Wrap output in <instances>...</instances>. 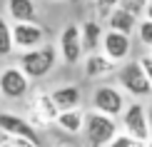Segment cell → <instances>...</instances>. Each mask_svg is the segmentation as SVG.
Returning <instances> with one entry per match:
<instances>
[{"instance_id":"1","label":"cell","mask_w":152,"mask_h":147,"mask_svg":"<svg viewBox=\"0 0 152 147\" xmlns=\"http://www.w3.org/2000/svg\"><path fill=\"white\" fill-rule=\"evenodd\" d=\"M85 137L90 147H110V142L117 137V122L110 115H102L97 110L85 115Z\"/></svg>"},{"instance_id":"2","label":"cell","mask_w":152,"mask_h":147,"mask_svg":"<svg viewBox=\"0 0 152 147\" xmlns=\"http://www.w3.org/2000/svg\"><path fill=\"white\" fill-rule=\"evenodd\" d=\"M55 60H58V50L53 45H40L35 50H25L20 55V67L28 78L40 80L55 67Z\"/></svg>"},{"instance_id":"3","label":"cell","mask_w":152,"mask_h":147,"mask_svg":"<svg viewBox=\"0 0 152 147\" xmlns=\"http://www.w3.org/2000/svg\"><path fill=\"white\" fill-rule=\"evenodd\" d=\"M117 80H120V85H122L130 95H135V97H150L152 95V82L147 80L145 67L140 65V60L122 65L117 70Z\"/></svg>"},{"instance_id":"4","label":"cell","mask_w":152,"mask_h":147,"mask_svg":"<svg viewBox=\"0 0 152 147\" xmlns=\"http://www.w3.org/2000/svg\"><path fill=\"white\" fill-rule=\"evenodd\" d=\"M30 78L23 72L20 65H8L0 70V95L8 100H20L28 95Z\"/></svg>"},{"instance_id":"5","label":"cell","mask_w":152,"mask_h":147,"mask_svg":"<svg viewBox=\"0 0 152 147\" xmlns=\"http://www.w3.org/2000/svg\"><path fill=\"white\" fill-rule=\"evenodd\" d=\"M92 105L97 112L102 115H110V117H117L120 112H125L127 107H125V95L117 90V87L112 85H100L95 87L92 92Z\"/></svg>"},{"instance_id":"6","label":"cell","mask_w":152,"mask_h":147,"mask_svg":"<svg viewBox=\"0 0 152 147\" xmlns=\"http://www.w3.org/2000/svg\"><path fill=\"white\" fill-rule=\"evenodd\" d=\"M58 48H60V55H62V60L67 65L80 62L82 53H85V48H82V28H77V25H65L60 37H58Z\"/></svg>"},{"instance_id":"7","label":"cell","mask_w":152,"mask_h":147,"mask_svg":"<svg viewBox=\"0 0 152 147\" xmlns=\"http://www.w3.org/2000/svg\"><path fill=\"white\" fill-rule=\"evenodd\" d=\"M122 125H125V132L127 135L142 140V142L150 140V117H147V112H145V107L140 102L127 105V110L122 112Z\"/></svg>"},{"instance_id":"8","label":"cell","mask_w":152,"mask_h":147,"mask_svg":"<svg viewBox=\"0 0 152 147\" xmlns=\"http://www.w3.org/2000/svg\"><path fill=\"white\" fill-rule=\"evenodd\" d=\"M0 130L8 137H25V140H33L35 145H40L37 127L28 117H20V115H12V112H0Z\"/></svg>"},{"instance_id":"9","label":"cell","mask_w":152,"mask_h":147,"mask_svg":"<svg viewBox=\"0 0 152 147\" xmlns=\"http://www.w3.org/2000/svg\"><path fill=\"white\" fill-rule=\"evenodd\" d=\"M60 117V107L55 105L53 95L50 92H37L35 100H33V112H30V122H33L35 127H45L50 122H58Z\"/></svg>"},{"instance_id":"10","label":"cell","mask_w":152,"mask_h":147,"mask_svg":"<svg viewBox=\"0 0 152 147\" xmlns=\"http://www.w3.org/2000/svg\"><path fill=\"white\" fill-rule=\"evenodd\" d=\"M12 40H15V48L25 50H35L40 45H45V30L37 23H15L12 25Z\"/></svg>"},{"instance_id":"11","label":"cell","mask_w":152,"mask_h":147,"mask_svg":"<svg viewBox=\"0 0 152 147\" xmlns=\"http://www.w3.org/2000/svg\"><path fill=\"white\" fill-rule=\"evenodd\" d=\"M102 53L110 57V60H127L130 55V35L125 33H117V30H107L105 37H102Z\"/></svg>"},{"instance_id":"12","label":"cell","mask_w":152,"mask_h":147,"mask_svg":"<svg viewBox=\"0 0 152 147\" xmlns=\"http://www.w3.org/2000/svg\"><path fill=\"white\" fill-rule=\"evenodd\" d=\"M117 70V62L110 60L105 53L97 55V53H90L85 57V75L87 78H105V75L115 72Z\"/></svg>"},{"instance_id":"13","label":"cell","mask_w":152,"mask_h":147,"mask_svg":"<svg viewBox=\"0 0 152 147\" xmlns=\"http://www.w3.org/2000/svg\"><path fill=\"white\" fill-rule=\"evenodd\" d=\"M53 100H55V105L60 107V112H65V110H77L80 107V100H82V95H80V87H75V85H62V87H55L53 92Z\"/></svg>"},{"instance_id":"14","label":"cell","mask_w":152,"mask_h":147,"mask_svg":"<svg viewBox=\"0 0 152 147\" xmlns=\"http://www.w3.org/2000/svg\"><path fill=\"white\" fill-rule=\"evenodd\" d=\"M107 25H110V30H117V33L130 35L132 30L137 28V15L120 5V8H115V10H112V15L107 18Z\"/></svg>"},{"instance_id":"15","label":"cell","mask_w":152,"mask_h":147,"mask_svg":"<svg viewBox=\"0 0 152 147\" xmlns=\"http://www.w3.org/2000/svg\"><path fill=\"white\" fill-rule=\"evenodd\" d=\"M105 30L100 28L97 20H85L82 23V48L85 53H97V48L102 45Z\"/></svg>"},{"instance_id":"16","label":"cell","mask_w":152,"mask_h":147,"mask_svg":"<svg viewBox=\"0 0 152 147\" xmlns=\"http://www.w3.org/2000/svg\"><path fill=\"white\" fill-rule=\"evenodd\" d=\"M8 12L15 23H35L37 18L33 0H8Z\"/></svg>"},{"instance_id":"17","label":"cell","mask_w":152,"mask_h":147,"mask_svg":"<svg viewBox=\"0 0 152 147\" xmlns=\"http://www.w3.org/2000/svg\"><path fill=\"white\" fill-rule=\"evenodd\" d=\"M58 125H60L65 132L75 135V132L85 130V115H82V110H65V112H60Z\"/></svg>"},{"instance_id":"18","label":"cell","mask_w":152,"mask_h":147,"mask_svg":"<svg viewBox=\"0 0 152 147\" xmlns=\"http://www.w3.org/2000/svg\"><path fill=\"white\" fill-rule=\"evenodd\" d=\"M15 50V40H12V25H8L5 18H0V57H8Z\"/></svg>"},{"instance_id":"19","label":"cell","mask_w":152,"mask_h":147,"mask_svg":"<svg viewBox=\"0 0 152 147\" xmlns=\"http://www.w3.org/2000/svg\"><path fill=\"white\" fill-rule=\"evenodd\" d=\"M110 147H147V142H142V140H137V137L127 135V132H122V135H117L110 142Z\"/></svg>"},{"instance_id":"20","label":"cell","mask_w":152,"mask_h":147,"mask_svg":"<svg viewBox=\"0 0 152 147\" xmlns=\"http://www.w3.org/2000/svg\"><path fill=\"white\" fill-rule=\"evenodd\" d=\"M137 35H140V42H142V45L152 48V20H150V18H145V20H140V28H137Z\"/></svg>"},{"instance_id":"21","label":"cell","mask_w":152,"mask_h":147,"mask_svg":"<svg viewBox=\"0 0 152 147\" xmlns=\"http://www.w3.org/2000/svg\"><path fill=\"white\" fill-rule=\"evenodd\" d=\"M95 8H97L100 18H110L112 10L120 8V0H95Z\"/></svg>"},{"instance_id":"22","label":"cell","mask_w":152,"mask_h":147,"mask_svg":"<svg viewBox=\"0 0 152 147\" xmlns=\"http://www.w3.org/2000/svg\"><path fill=\"white\" fill-rule=\"evenodd\" d=\"M150 3H152V0H125L122 8H127L130 12H135V15L140 18V12L147 10V8H150Z\"/></svg>"},{"instance_id":"23","label":"cell","mask_w":152,"mask_h":147,"mask_svg":"<svg viewBox=\"0 0 152 147\" xmlns=\"http://www.w3.org/2000/svg\"><path fill=\"white\" fill-rule=\"evenodd\" d=\"M140 65L145 67V75H147V80L152 82V55H145V57H140Z\"/></svg>"},{"instance_id":"24","label":"cell","mask_w":152,"mask_h":147,"mask_svg":"<svg viewBox=\"0 0 152 147\" xmlns=\"http://www.w3.org/2000/svg\"><path fill=\"white\" fill-rule=\"evenodd\" d=\"M12 142H15V147H40V145H35L33 140H25V137H10Z\"/></svg>"},{"instance_id":"25","label":"cell","mask_w":152,"mask_h":147,"mask_svg":"<svg viewBox=\"0 0 152 147\" xmlns=\"http://www.w3.org/2000/svg\"><path fill=\"white\" fill-rule=\"evenodd\" d=\"M0 147H15V142L12 140H5V142H0Z\"/></svg>"},{"instance_id":"26","label":"cell","mask_w":152,"mask_h":147,"mask_svg":"<svg viewBox=\"0 0 152 147\" xmlns=\"http://www.w3.org/2000/svg\"><path fill=\"white\" fill-rule=\"evenodd\" d=\"M147 117H150V137H152V110L147 112Z\"/></svg>"},{"instance_id":"27","label":"cell","mask_w":152,"mask_h":147,"mask_svg":"<svg viewBox=\"0 0 152 147\" xmlns=\"http://www.w3.org/2000/svg\"><path fill=\"white\" fill-rule=\"evenodd\" d=\"M147 147H152V137H150V140H147Z\"/></svg>"}]
</instances>
